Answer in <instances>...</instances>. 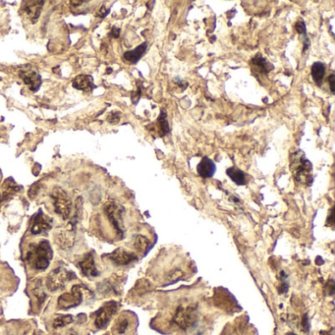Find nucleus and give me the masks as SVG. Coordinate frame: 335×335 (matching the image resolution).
Here are the masks:
<instances>
[{
	"label": "nucleus",
	"mask_w": 335,
	"mask_h": 335,
	"mask_svg": "<svg viewBox=\"0 0 335 335\" xmlns=\"http://www.w3.org/2000/svg\"><path fill=\"white\" fill-rule=\"evenodd\" d=\"M52 249L48 241H41L30 245L26 255V261L36 269L45 270L50 264L52 259Z\"/></svg>",
	"instance_id": "nucleus-1"
},
{
	"label": "nucleus",
	"mask_w": 335,
	"mask_h": 335,
	"mask_svg": "<svg viewBox=\"0 0 335 335\" xmlns=\"http://www.w3.org/2000/svg\"><path fill=\"white\" fill-rule=\"evenodd\" d=\"M291 169L297 182L306 185H310L312 182V166L303 152L298 151L291 156Z\"/></svg>",
	"instance_id": "nucleus-2"
},
{
	"label": "nucleus",
	"mask_w": 335,
	"mask_h": 335,
	"mask_svg": "<svg viewBox=\"0 0 335 335\" xmlns=\"http://www.w3.org/2000/svg\"><path fill=\"white\" fill-rule=\"evenodd\" d=\"M198 308L196 305L180 306L174 314V322L183 330L194 327L198 322Z\"/></svg>",
	"instance_id": "nucleus-3"
},
{
	"label": "nucleus",
	"mask_w": 335,
	"mask_h": 335,
	"mask_svg": "<svg viewBox=\"0 0 335 335\" xmlns=\"http://www.w3.org/2000/svg\"><path fill=\"white\" fill-rule=\"evenodd\" d=\"M76 275L72 271H69L68 269L64 267H57L53 269L48 276L47 280V286L49 291H57L66 286V284L75 279Z\"/></svg>",
	"instance_id": "nucleus-4"
},
{
	"label": "nucleus",
	"mask_w": 335,
	"mask_h": 335,
	"mask_svg": "<svg viewBox=\"0 0 335 335\" xmlns=\"http://www.w3.org/2000/svg\"><path fill=\"white\" fill-rule=\"evenodd\" d=\"M51 198L53 201L55 213L59 215L63 219H67L70 216L72 210V202L67 193L63 189L56 187L51 193Z\"/></svg>",
	"instance_id": "nucleus-5"
},
{
	"label": "nucleus",
	"mask_w": 335,
	"mask_h": 335,
	"mask_svg": "<svg viewBox=\"0 0 335 335\" xmlns=\"http://www.w3.org/2000/svg\"><path fill=\"white\" fill-rule=\"evenodd\" d=\"M104 212L113 225L117 235L120 238L124 237V227H123V213L124 209L116 203H108L104 207Z\"/></svg>",
	"instance_id": "nucleus-6"
},
{
	"label": "nucleus",
	"mask_w": 335,
	"mask_h": 335,
	"mask_svg": "<svg viewBox=\"0 0 335 335\" xmlns=\"http://www.w3.org/2000/svg\"><path fill=\"white\" fill-rule=\"evenodd\" d=\"M82 285H74L70 292L62 294L57 301V307L60 310H69L79 306L83 302L84 294Z\"/></svg>",
	"instance_id": "nucleus-7"
},
{
	"label": "nucleus",
	"mask_w": 335,
	"mask_h": 335,
	"mask_svg": "<svg viewBox=\"0 0 335 335\" xmlns=\"http://www.w3.org/2000/svg\"><path fill=\"white\" fill-rule=\"evenodd\" d=\"M118 309V303L115 301H110L105 303L101 308H99L96 311V319H95V325L99 328H105L112 316L115 314Z\"/></svg>",
	"instance_id": "nucleus-8"
},
{
	"label": "nucleus",
	"mask_w": 335,
	"mask_h": 335,
	"mask_svg": "<svg viewBox=\"0 0 335 335\" xmlns=\"http://www.w3.org/2000/svg\"><path fill=\"white\" fill-rule=\"evenodd\" d=\"M109 259L117 265H128L138 260V256L123 248H119L109 255Z\"/></svg>",
	"instance_id": "nucleus-9"
},
{
	"label": "nucleus",
	"mask_w": 335,
	"mask_h": 335,
	"mask_svg": "<svg viewBox=\"0 0 335 335\" xmlns=\"http://www.w3.org/2000/svg\"><path fill=\"white\" fill-rule=\"evenodd\" d=\"M51 229V221L44 215L42 211H40L35 216L33 217L31 232L34 235L42 234Z\"/></svg>",
	"instance_id": "nucleus-10"
},
{
	"label": "nucleus",
	"mask_w": 335,
	"mask_h": 335,
	"mask_svg": "<svg viewBox=\"0 0 335 335\" xmlns=\"http://www.w3.org/2000/svg\"><path fill=\"white\" fill-rule=\"evenodd\" d=\"M79 266L85 276L96 277L99 275V272L96 266L94 255L91 253H88L84 256V258L79 263Z\"/></svg>",
	"instance_id": "nucleus-11"
},
{
	"label": "nucleus",
	"mask_w": 335,
	"mask_h": 335,
	"mask_svg": "<svg viewBox=\"0 0 335 335\" xmlns=\"http://www.w3.org/2000/svg\"><path fill=\"white\" fill-rule=\"evenodd\" d=\"M55 243L63 250H68L74 246L75 234L74 230H63L55 235Z\"/></svg>",
	"instance_id": "nucleus-12"
},
{
	"label": "nucleus",
	"mask_w": 335,
	"mask_h": 335,
	"mask_svg": "<svg viewBox=\"0 0 335 335\" xmlns=\"http://www.w3.org/2000/svg\"><path fill=\"white\" fill-rule=\"evenodd\" d=\"M215 169H216V167H215V162L207 156L201 160L197 168L199 175L203 178L213 177L214 174L215 173Z\"/></svg>",
	"instance_id": "nucleus-13"
},
{
	"label": "nucleus",
	"mask_w": 335,
	"mask_h": 335,
	"mask_svg": "<svg viewBox=\"0 0 335 335\" xmlns=\"http://www.w3.org/2000/svg\"><path fill=\"white\" fill-rule=\"evenodd\" d=\"M44 1H34V2H26L24 5V12L28 18L32 20V22H36L41 15V11L44 5Z\"/></svg>",
	"instance_id": "nucleus-14"
},
{
	"label": "nucleus",
	"mask_w": 335,
	"mask_h": 335,
	"mask_svg": "<svg viewBox=\"0 0 335 335\" xmlns=\"http://www.w3.org/2000/svg\"><path fill=\"white\" fill-rule=\"evenodd\" d=\"M146 48H147V43H144L141 46H139L138 48H136L135 49H133L131 51H126L124 53L123 57L127 62L135 64L142 58V56L144 54Z\"/></svg>",
	"instance_id": "nucleus-15"
},
{
	"label": "nucleus",
	"mask_w": 335,
	"mask_h": 335,
	"mask_svg": "<svg viewBox=\"0 0 335 335\" xmlns=\"http://www.w3.org/2000/svg\"><path fill=\"white\" fill-rule=\"evenodd\" d=\"M20 76L24 80L25 84L30 87L31 91L35 92L39 90L42 83L40 75L35 72H21Z\"/></svg>",
	"instance_id": "nucleus-16"
},
{
	"label": "nucleus",
	"mask_w": 335,
	"mask_h": 335,
	"mask_svg": "<svg viewBox=\"0 0 335 335\" xmlns=\"http://www.w3.org/2000/svg\"><path fill=\"white\" fill-rule=\"evenodd\" d=\"M227 175L231 178V180L239 186L247 184V176L244 171L236 168V167H230L226 170Z\"/></svg>",
	"instance_id": "nucleus-17"
},
{
	"label": "nucleus",
	"mask_w": 335,
	"mask_h": 335,
	"mask_svg": "<svg viewBox=\"0 0 335 335\" xmlns=\"http://www.w3.org/2000/svg\"><path fill=\"white\" fill-rule=\"evenodd\" d=\"M73 86L74 88L82 91H91L95 87L93 85V79L90 76L86 75H79L77 76L74 81H73Z\"/></svg>",
	"instance_id": "nucleus-18"
},
{
	"label": "nucleus",
	"mask_w": 335,
	"mask_h": 335,
	"mask_svg": "<svg viewBox=\"0 0 335 335\" xmlns=\"http://www.w3.org/2000/svg\"><path fill=\"white\" fill-rule=\"evenodd\" d=\"M325 70H326L325 66L321 62H315L311 65V72L312 79L316 85H318V86L321 85L322 80L325 76Z\"/></svg>",
	"instance_id": "nucleus-19"
},
{
	"label": "nucleus",
	"mask_w": 335,
	"mask_h": 335,
	"mask_svg": "<svg viewBox=\"0 0 335 335\" xmlns=\"http://www.w3.org/2000/svg\"><path fill=\"white\" fill-rule=\"evenodd\" d=\"M252 63L263 73H268L271 69H273V66L266 61V59L263 58L261 54H258L255 56L252 60Z\"/></svg>",
	"instance_id": "nucleus-20"
},
{
	"label": "nucleus",
	"mask_w": 335,
	"mask_h": 335,
	"mask_svg": "<svg viewBox=\"0 0 335 335\" xmlns=\"http://www.w3.org/2000/svg\"><path fill=\"white\" fill-rule=\"evenodd\" d=\"M166 112L164 109H161V112H160V116L158 117L157 121H158V124H159V136L160 137H163L165 135H167L169 133V124L168 122H167L166 120Z\"/></svg>",
	"instance_id": "nucleus-21"
},
{
	"label": "nucleus",
	"mask_w": 335,
	"mask_h": 335,
	"mask_svg": "<svg viewBox=\"0 0 335 335\" xmlns=\"http://www.w3.org/2000/svg\"><path fill=\"white\" fill-rule=\"evenodd\" d=\"M150 246V242L149 240L143 236V235H138L136 238H135V241H134V247L137 251L139 252H144L146 251V249Z\"/></svg>",
	"instance_id": "nucleus-22"
},
{
	"label": "nucleus",
	"mask_w": 335,
	"mask_h": 335,
	"mask_svg": "<svg viewBox=\"0 0 335 335\" xmlns=\"http://www.w3.org/2000/svg\"><path fill=\"white\" fill-rule=\"evenodd\" d=\"M129 326H130V320H129V318L126 317V316H121V317L117 320L114 329H115V331H116L118 334H121V335H122V334H125V333L127 332V330L129 329Z\"/></svg>",
	"instance_id": "nucleus-23"
},
{
	"label": "nucleus",
	"mask_w": 335,
	"mask_h": 335,
	"mask_svg": "<svg viewBox=\"0 0 335 335\" xmlns=\"http://www.w3.org/2000/svg\"><path fill=\"white\" fill-rule=\"evenodd\" d=\"M73 321V316L70 314H66V315H58L54 320H53V327L54 328H61L64 327L68 324H70Z\"/></svg>",
	"instance_id": "nucleus-24"
},
{
	"label": "nucleus",
	"mask_w": 335,
	"mask_h": 335,
	"mask_svg": "<svg viewBox=\"0 0 335 335\" xmlns=\"http://www.w3.org/2000/svg\"><path fill=\"white\" fill-rule=\"evenodd\" d=\"M295 29L296 31L298 32V34L300 35H304V36H307V31H306V25L303 21H299L296 23L295 25Z\"/></svg>",
	"instance_id": "nucleus-25"
},
{
	"label": "nucleus",
	"mask_w": 335,
	"mask_h": 335,
	"mask_svg": "<svg viewBox=\"0 0 335 335\" xmlns=\"http://www.w3.org/2000/svg\"><path fill=\"white\" fill-rule=\"evenodd\" d=\"M302 326H303V330H304L305 332H309L311 325H310V320H309V316H308V314H307V313H306V314L303 316V320H302Z\"/></svg>",
	"instance_id": "nucleus-26"
},
{
	"label": "nucleus",
	"mask_w": 335,
	"mask_h": 335,
	"mask_svg": "<svg viewBox=\"0 0 335 335\" xmlns=\"http://www.w3.org/2000/svg\"><path fill=\"white\" fill-rule=\"evenodd\" d=\"M328 81H329V86H330L331 93L334 94V92H335V89H334V85H335V75H334V73L330 74V76H329V78H328Z\"/></svg>",
	"instance_id": "nucleus-27"
},
{
	"label": "nucleus",
	"mask_w": 335,
	"mask_h": 335,
	"mask_svg": "<svg viewBox=\"0 0 335 335\" xmlns=\"http://www.w3.org/2000/svg\"><path fill=\"white\" fill-rule=\"evenodd\" d=\"M328 226L330 225H333V209L330 211V214H329V217L327 219V223H326Z\"/></svg>",
	"instance_id": "nucleus-28"
},
{
	"label": "nucleus",
	"mask_w": 335,
	"mask_h": 335,
	"mask_svg": "<svg viewBox=\"0 0 335 335\" xmlns=\"http://www.w3.org/2000/svg\"><path fill=\"white\" fill-rule=\"evenodd\" d=\"M119 34H120V30H119V29H116V28H114V29L112 30V33H111V35H112L114 38H118V37H119Z\"/></svg>",
	"instance_id": "nucleus-29"
},
{
	"label": "nucleus",
	"mask_w": 335,
	"mask_h": 335,
	"mask_svg": "<svg viewBox=\"0 0 335 335\" xmlns=\"http://www.w3.org/2000/svg\"><path fill=\"white\" fill-rule=\"evenodd\" d=\"M67 335H79L74 329H71V330H69L68 331V333H67Z\"/></svg>",
	"instance_id": "nucleus-30"
},
{
	"label": "nucleus",
	"mask_w": 335,
	"mask_h": 335,
	"mask_svg": "<svg viewBox=\"0 0 335 335\" xmlns=\"http://www.w3.org/2000/svg\"><path fill=\"white\" fill-rule=\"evenodd\" d=\"M321 334H322V335H334V334H333V329H331L330 331H327V332H322Z\"/></svg>",
	"instance_id": "nucleus-31"
},
{
	"label": "nucleus",
	"mask_w": 335,
	"mask_h": 335,
	"mask_svg": "<svg viewBox=\"0 0 335 335\" xmlns=\"http://www.w3.org/2000/svg\"><path fill=\"white\" fill-rule=\"evenodd\" d=\"M287 335H297V334H295V333H293V332H290V333H288Z\"/></svg>",
	"instance_id": "nucleus-32"
}]
</instances>
